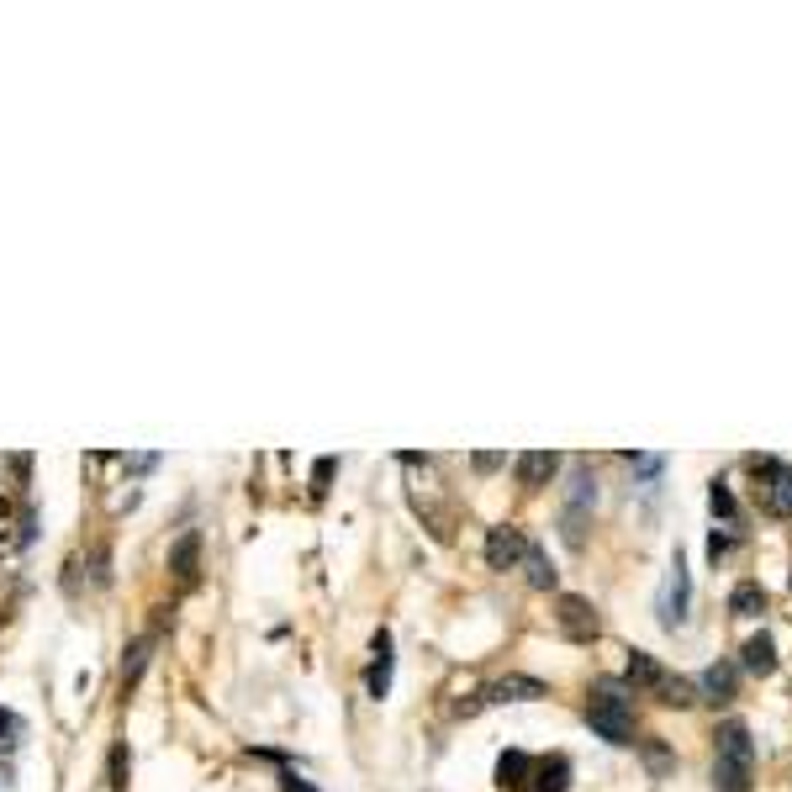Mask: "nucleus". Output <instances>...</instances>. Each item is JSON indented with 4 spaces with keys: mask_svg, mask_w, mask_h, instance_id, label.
Masks as SVG:
<instances>
[{
    "mask_svg": "<svg viewBox=\"0 0 792 792\" xmlns=\"http://www.w3.org/2000/svg\"><path fill=\"white\" fill-rule=\"evenodd\" d=\"M127 465H132V470H154V465H159V454H132Z\"/></svg>",
    "mask_w": 792,
    "mask_h": 792,
    "instance_id": "c85d7f7f",
    "label": "nucleus"
},
{
    "mask_svg": "<svg viewBox=\"0 0 792 792\" xmlns=\"http://www.w3.org/2000/svg\"><path fill=\"white\" fill-rule=\"evenodd\" d=\"M639 755H645V766H650V777H671L677 771V750L666 745V739H639Z\"/></svg>",
    "mask_w": 792,
    "mask_h": 792,
    "instance_id": "f3484780",
    "label": "nucleus"
},
{
    "mask_svg": "<svg viewBox=\"0 0 792 792\" xmlns=\"http://www.w3.org/2000/svg\"><path fill=\"white\" fill-rule=\"evenodd\" d=\"M523 566H528V586H539V592H550V586L560 581V570L550 566V555H544V550H534V544H528Z\"/></svg>",
    "mask_w": 792,
    "mask_h": 792,
    "instance_id": "412c9836",
    "label": "nucleus"
},
{
    "mask_svg": "<svg viewBox=\"0 0 792 792\" xmlns=\"http://www.w3.org/2000/svg\"><path fill=\"white\" fill-rule=\"evenodd\" d=\"M534 788H539V792H566L570 788V761H566V755L534 761Z\"/></svg>",
    "mask_w": 792,
    "mask_h": 792,
    "instance_id": "dca6fc26",
    "label": "nucleus"
},
{
    "mask_svg": "<svg viewBox=\"0 0 792 792\" xmlns=\"http://www.w3.org/2000/svg\"><path fill=\"white\" fill-rule=\"evenodd\" d=\"M729 550H735V539H729V534H719V528H713V534H708V560H713V566H719V560H724V555H729Z\"/></svg>",
    "mask_w": 792,
    "mask_h": 792,
    "instance_id": "b1692460",
    "label": "nucleus"
},
{
    "mask_svg": "<svg viewBox=\"0 0 792 792\" xmlns=\"http://www.w3.org/2000/svg\"><path fill=\"white\" fill-rule=\"evenodd\" d=\"M687 613H692V570H687V555H671V570H666V592H661V623L666 628H677V623H687Z\"/></svg>",
    "mask_w": 792,
    "mask_h": 792,
    "instance_id": "20e7f679",
    "label": "nucleus"
},
{
    "mask_svg": "<svg viewBox=\"0 0 792 792\" xmlns=\"http://www.w3.org/2000/svg\"><path fill=\"white\" fill-rule=\"evenodd\" d=\"M148 655H154V634H138V639H132V645H127V650H122V697H127V692H132V687H138V677H143V666H148Z\"/></svg>",
    "mask_w": 792,
    "mask_h": 792,
    "instance_id": "2eb2a0df",
    "label": "nucleus"
},
{
    "mask_svg": "<svg viewBox=\"0 0 792 792\" xmlns=\"http://www.w3.org/2000/svg\"><path fill=\"white\" fill-rule=\"evenodd\" d=\"M671 677L655 655H645V650H628V666H623V681L634 687V692H661V681Z\"/></svg>",
    "mask_w": 792,
    "mask_h": 792,
    "instance_id": "f8f14e48",
    "label": "nucleus"
},
{
    "mask_svg": "<svg viewBox=\"0 0 792 792\" xmlns=\"http://www.w3.org/2000/svg\"><path fill=\"white\" fill-rule=\"evenodd\" d=\"M370 650H375V661H370V671H365V687H370V697H386L392 692V628H375V639H370Z\"/></svg>",
    "mask_w": 792,
    "mask_h": 792,
    "instance_id": "1a4fd4ad",
    "label": "nucleus"
},
{
    "mask_svg": "<svg viewBox=\"0 0 792 792\" xmlns=\"http://www.w3.org/2000/svg\"><path fill=\"white\" fill-rule=\"evenodd\" d=\"M592 508H597V481L592 470H576L570 481V497H566V512H560V528H566V544L581 550L586 544V523H592Z\"/></svg>",
    "mask_w": 792,
    "mask_h": 792,
    "instance_id": "7ed1b4c3",
    "label": "nucleus"
},
{
    "mask_svg": "<svg viewBox=\"0 0 792 792\" xmlns=\"http://www.w3.org/2000/svg\"><path fill=\"white\" fill-rule=\"evenodd\" d=\"M544 697V681L539 677H502L492 681L476 703H459V713H476V708H502V703H539Z\"/></svg>",
    "mask_w": 792,
    "mask_h": 792,
    "instance_id": "423d86ee",
    "label": "nucleus"
},
{
    "mask_svg": "<svg viewBox=\"0 0 792 792\" xmlns=\"http://www.w3.org/2000/svg\"><path fill=\"white\" fill-rule=\"evenodd\" d=\"M170 570H174V581H180V586H196V570H201V534H196V528H185V534L174 539Z\"/></svg>",
    "mask_w": 792,
    "mask_h": 792,
    "instance_id": "9d476101",
    "label": "nucleus"
},
{
    "mask_svg": "<svg viewBox=\"0 0 792 792\" xmlns=\"http://www.w3.org/2000/svg\"><path fill=\"white\" fill-rule=\"evenodd\" d=\"M555 623H560V634H570V639H597V628H602L597 608H592L586 597H576V592H566V597H560V613H555Z\"/></svg>",
    "mask_w": 792,
    "mask_h": 792,
    "instance_id": "0eeeda50",
    "label": "nucleus"
},
{
    "mask_svg": "<svg viewBox=\"0 0 792 792\" xmlns=\"http://www.w3.org/2000/svg\"><path fill=\"white\" fill-rule=\"evenodd\" d=\"M739 666H745L750 677H771V671H777V645H771V634H766V628L745 639V650H739Z\"/></svg>",
    "mask_w": 792,
    "mask_h": 792,
    "instance_id": "4468645a",
    "label": "nucleus"
},
{
    "mask_svg": "<svg viewBox=\"0 0 792 792\" xmlns=\"http://www.w3.org/2000/svg\"><path fill=\"white\" fill-rule=\"evenodd\" d=\"M523 555H528L523 528H492V534H486V566L492 570H512Z\"/></svg>",
    "mask_w": 792,
    "mask_h": 792,
    "instance_id": "6e6552de",
    "label": "nucleus"
},
{
    "mask_svg": "<svg viewBox=\"0 0 792 792\" xmlns=\"http://www.w3.org/2000/svg\"><path fill=\"white\" fill-rule=\"evenodd\" d=\"M708 508H713V518H724V523H735V518H739V502H735V492H729L724 481H713V486H708Z\"/></svg>",
    "mask_w": 792,
    "mask_h": 792,
    "instance_id": "4be33fe9",
    "label": "nucleus"
},
{
    "mask_svg": "<svg viewBox=\"0 0 792 792\" xmlns=\"http://www.w3.org/2000/svg\"><path fill=\"white\" fill-rule=\"evenodd\" d=\"M655 697H661L666 708H692V703H703V697H697V681H687V677H666Z\"/></svg>",
    "mask_w": 792,
    "mask_h": 792,
    "instance_id": "aec40b11",
    "label": "nucleus"
},
{
    "mask_svg": "<svg viewBox=\"0 0 792 792\" xmlns=\"http://www.w3.org/2000/svg\"><path fill=\"white\" fill-rule=\"evenodd\" d=\"M285 792H317V788H312L307 777H296V771H291V777H285Z\"/></svg>",
    "mask_w": 792,
    "mask_h": 792,
    "instance_id": "c756f323",
    "label": "nucleus"
},
{
    "mask_svg": "<svg viewBox=\"0 0 792 792\" xmlns=\"http://www.w3.org/2000/svg\"><path fill=\"white\" fill-rule=\"evenodd\" d=\"M534 777V761L523 755V750H502V761H497V782L502 788H523Z\"/></svg>",
    "mask_w": 792,
    "mask_h": 792,
    "instance_id": "a211bd4d",
    "label": "nucleus"
},
{
    "mask_svg": "<svg viewBox=\"0 0 792 792\" xmlns=\"http://www.w3.org/2000/svg\"><path fill=\"white\" fill-rule=\"evenodd\" d=\"M127 766H132L127 761V745H116L112 750V788H127Z\"/></svg>",
    "mask_w": 792,
    "mask_h": 792,
    "instance_id": "393cba45",
    "label": "nucleus"
},
{
    "mask_svg": "<svg viewBox=\"0 0 792 792\" xmlns=\"http://www.w3.org/2000/svg\"><path fill=\"white\" fill-rule=\"evenodd\" d=\"M628 465H634V476H639V481H661L666 454H628Z\"/></svg>",
    "mask_w": 792,
    "mask_h": 792,
    "instance_id": "5701e85b",
    "label": "nucleus"
},
{
    "mask_svg": "<svg viewBox=\"0 0 792 792\" xmlns=\"http://www.w3.org/2000/svg\"><path fill=\"white\" fill-rule=\"evenodd\" d=\"M761 608H766V592H761L755 581H739L735 592H729V613H735V619H755Z\"/></svg>",
    "mask_w": 792,
    "mask_h": 792,
    "instance_id": "6ab92c4d",
    "label": "nucleus"
},
{
    "mask_svg": "<svg viewBox=\"0 0 792 792\" xmlns=\"http://www.w3.org/2000/svg\"><path fill=\"white\" fill-rule=\"evenodd\" d=\"M739 687V666H729V661H713L703 677H697V697H708V703H729Z\"/></svg>",
    "mask_w": 792,
    "mask_h": 792,
    "instance_id": "ddd939ff",
    "label": "nucleus"
},
{
    "mask_svg": "<svg viewBox=\"0 0 792 792\" xmlns=\"http://www.w3.org/2000/svg\"><path fill=\"white\" fill-rule=\"evenodd\" d=\"M750 470L761 476V502H766V512H777V518H792V470L782 465V459H750Z\"/></svg>",
    "mask_w": 792,
    "mask_h": 792,
    "instance_id": "39448f33",
    "label": "nucleus"
},
{
    "mask_svg": "<svg viewBox=\"0 0 792 792\" xmlns=\"http://www.w3.org/2000/svg\"><path fill=\"white\" fill-rule=\"evenodd\" d=\"M560 470V454L555 450H528V454H518V486L523 492H539L550 476Z\"/></svg>",
    "mask_w": 792,
    "mask_h": 792,
    "instance_id": "9b49d317",
    "label": "nucleus"
},
{
    "mask_svg": "<svg viewBox=\"0 0 792 792\" xmlns=\"http://www.w3.org/2000/svg\"><path fill=\"white\" fill-rule=\"evenodd\" d=\"M0 735H21V719H16V713H5V708H0Z\"/></svg>",
    "mask_w": 792,
    "mask_h": 792,
    "instance_id": "cd10ccee",
    "label": "nucleus"
},
{
    "mask_svg": "<svg viewBox=\"0 0 792 792\" xmlns=\"http://www.w3.org/2000/svg\"><path fill=\"white\" fill-rule=\"evenodd\" d=\"M719 755H713V788L719 792H750V777H755V739L750 729L729 719L719 724Z\"/></svg>",
    "mask_w": 792,
    "mask_h": 792,
    "instance_id": "f257e3e1",
    "label": "nucleus"
},
{
    "mask_svg": "<svg viewBox=\"0 0 792 792\" xmlns=\"http://www.w3.org/2000/svg\"><path fill=\"white\" fill-rule=\"evenodd\" d=\"M470 465H476V470H497V465H508V454H470Z\"/></svg>",
    "mask_w": 792,
    "mask_h": 792,
    "instance_id": "bb28decb",
    "label": "nucleus"
},
{
    "mask_svg": "<svg viewBox=\"0 0 792 792\" xmlns=\"http://www.w3.org/2000/svg\"><path fill=\"white\" fill-rule=\"evenodd\" d=\"M333 470H339V459H317V470H312V492H328Z\"/></svg>",
    "mask_w": 792,
    "mask_h": 792,
    "instance_id": "a878e982",
    "label": "nucleus"
},
{
    "mask_svg": "<svg viewBox=\"0 0 792 792\" xmlns=\"http://www.w3.org/2000/svg\"><path fill=\"white\" fill-rule=\"evenodd\" d=\"M586 724L592 735L608 739V745H634V708L623 697L619 681H597L592 697H586Z\"/></svg>",
    "mask_w": 792,
    "mask_h": 792,
    "instance_id": "f03ea898",
    "label": "nucleus"
}]
</instances>
